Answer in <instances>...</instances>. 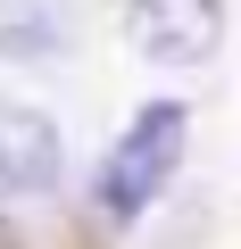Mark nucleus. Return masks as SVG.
I'll return each instance as SVG.
<instances>
[{
	"instance_id": "obj_3",
	"label": "nucleus",
	"mask_w": 241,
	"mask_h": 249,
	"mask_svg": "<svg viewBox=\"0 0 241 249\" xmlns=\"http://www.w3.org/2000/svg\"><path fill=\"white\" fill-rule=\"evenodd\" d=\"M67 150H58V124L25 100H0V199H42L58 191Z\"/></svg>"
},
{
	"instance_id": "obj_1",
	"label": "nucleus",
	"mask_w": 241,
	"mask_h": 249,
	"mask_svg": "<svg viewBox=\"0 0 241 249\" xmlns=\"http://www.w3.org/2000/svg\"><path fill=\"white\" fill-rule=\"evenodd\" d=\"M183 133H191L183 100H150V108H133V124L116 133V150H108L100 175H92V199H100L108 224H133L142 208H158V191H167L175 166H183Z\"/></svg>"
},
{
	"instance_id": "obj_4",
	"label": "nucleus",
	"mask_w": 241,
	"mask_h": 249,
	"mask_svg": "<svg viewBox=\"0 0 241 249\" xmlns=\"http://www.w3.org/2000/svg\"><path fill=\"white\" fill-rule=\"evenodd\" d=\"M67 50V0H0V58L42 67Z\"/></svg>"
},
{
	"instance_id": "obj_2",
	"label": "nucleus",
	"mask_w": 241,
	"mask_h": 249,
	"mask_svg": "<svg viewBox=\"0 0 241 249\" xmlns=\"http://www.w3.org/2000/svg\"><path fill=\"white\" fill-rule=\"evenodd\" d=\"M125 42L158 67H208L224 42V0H125Z\"/></svg>"
}]
</instances>
